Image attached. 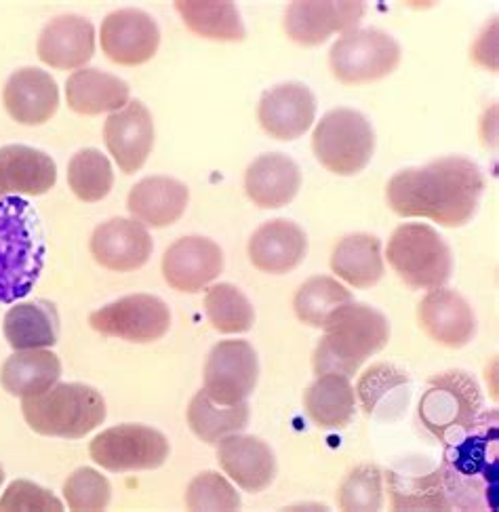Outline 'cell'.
<instances>
[{
	"mask_svg": "<svg viewBox=\"0 0 499 512\" xmlns=\"http://www.w3.org/2000/svg\"><path fill=\"white\" fill-rule=\"evenodd\" d=\"M224 270V253L207 236L177 239L163 255V277L175 291L198 293Z\"/></svg>",
	"mask_w": 499,
	"mask_h": 512,
	"instance_id": "cell-15",
	"label": "cell"
},
{
	"mask_svg": "<svg viewBox=\"0 0 499 512\" xmlns=\"http://www.w3.org/2000/svg\"><path fill=\"white\" fill-rule=\"evenodd\" d=\"M401 45L377 28L346 32L329 51L333 76L344 85H365L392 74L401 64Z\"/></svg>",
	"mask_w": 499,
	"mask_h": 512,
	"instance_id": "cell-9",
	"label": "cell"
},
{
	"mask_svg": "<svg viewBox=\"0 0 499 512\" xmlns=\"http://www.w3.org/2000/svg\"><path fill=\"white\" fill-rule=\"evenodd\" d=\"M104 142L118 169L131 175L142 169L154 146V121L150 110L133 100L112 112L104 125Z\"/></svg>",
	"mask_w": 499,
	"mask_h": 512,
	"instance_id": "cell-16",
	"label": "cell"
},
{
	"mask_svg": "<svg viewBox=\"0 0 499 512\" xmlns=\"http://www.w3.org/2000/svg\"><path fill=\"white\" fill-rule=\"evenodd\" d=\"M62 376V361L47 348L15 350L0 369V384L13 397L43 395Z\"/></svg>",
	"mask_w": 499,
	"mask_h": 512,
	"instance_id": "cell-28",
	"label": "cell"
},
{
	"mask_svg": "<svg viewBox=\"0 0 499 512\" xmlns=\"http://www.w3.org/2000/svg\"><path fill=\"white\" fill-rule=\"evenodd\" d=\"M331 270L356 289H369L384 277L382 241L373 234H350L331 253Z\"/></svg>",
	"mask_w": 499,
	"mask_h": 512,
	"instance_id": "cell-29",
	"label": "cell"
},
{
	"mask_svg": "<svg viewBox=\"0 0 499 512\" xmlns=\"http://www.w3.org/2000/svg\"><path fill=\"white\" fill-rule=\"evenodd\" d=\"M302 188V171L293 159L281 152H270L255 159L245 173L249 199L262 209L289 205Z\"/></svg>",
	"mask_w": 499,
	"mask_h": 512,
	"instance_id": "cell-25",
	"label": "cell"
},
{
	"mask_svg": "<svg viewBox=\"0 0 499 512\" xmlns=\"http://www.w3.org/2000/svg\"><path fill=\"white\" fill-rule=\"evenodd\" d=\"M205 310L209 323L219 333H247L255 323V310L247 295L230 283H217L207 289Z\"/></svg>",
	"mask_w": 499,
	"mask_h": 512,
	"instance_id": "cell-37",
	"label": "cell"
},
{
	"mask_svg": "<svg viewBox=\"0 0 499 512\" xmlns=\"http://www.w3.org/2000/svg\"><path fill=\"white\" fill-rule=\"evenodd\" d=\"M323 331L325 336L312 357L316 376L339 373L352 378L390 340V323L384 314L358 302L337 310Z\"/></svg>",
	"mask_w": 499,
	"mask_h": 512,
	"instance_id": "cell-4",
	"label": "cell"
},
{
	"mask_svg": "<svg viewBox=\"0 0 499 512\" xmlns=\"http://www.w3.org/2000/svg\"><path fill=\"white\" fill-rule=\"evenodd\" d=\"M337 504L344 512H377L384 506V472L375 464L352 468L337 489Z\"/></svg>",
	"mask_w": 499,
	"mask_h": 512,
	"instance_id": "cell-39",
	"label": "cell"
},
{
	"mask_svg": "<svg viewBox=\"0 0 499 512\" xmlns=\"http://www.w3.org/2000/svg\"><path fill=\"white\" fill-rule=\"evenodd\" d=\"M365 9V3L344 0H297L287 7L285 32L297 45H323L335 32L356 30Z\"/></svg>",
	"mask_w": 499,
	"mask_h": 512,
	"instance_id": "cell-13",
	"label": "cell"
},
{
	"mask_svg": "<svg viewBox=\"0 0 499 512\" xmlns=\"http://www.w3.org/2000/svg\"><path fill=\"white\" fill-rule=\"evenodd\" d=\"M388 489L394 510H451L441 470L428 475L388 472Z\"/></svg>",
	"mask_w": 499,
	"mask_h": 512,
	"instance_id": "cell-35",
	"label": "cell"
},
{
	"mask_svg": "<svg viewBox=\"0 0 499 512\" xmlns=\"http://www.w3.org/2000/svg\"><path fill=\"white\" fill-rule=\"evenodd\" d=\"M57 182V165L47 152L13 144L0 148V192L3 196H43Z\"/></svg>",
	"mask_w": 499,
	"mask_h": 512,
	"instance_id": "cell-26",
	"label": "cell"
},
{
	"mask_svg": "<svg viewBox=\"0 0 499 512\" xmlns=\"http://www.w3.org/2000/svg\"><path fill=\"white\" fill-rule=\"evenodd\" d=\"M64 508L49 489L30 481H13L0 498V512H62Z\"/></svg>",
	"mask_w": 499,
	"mask_h": 512,
	"instance_id": "cell-42",
	"label": "cell"
},
{
	"mask_svg": "<svg viewBox=\"0 0 499 512\" xmlns=\"http://www.w3.org/2000/svg\"><path fill=\"white\" fill-rule=\"evenodd\" d=\"M175 9L184 24L198 36L209 41L238 43L245 41V26L234 3H207V0H177Z\"/></svg>",
	"mask_w": 499,
	"mask_h": 512,
	"instance_id": "cell-33",
	"label": "cell"
},
{
	"mask_svg": "<svg viewBox=\"0 0 499 512\" xmlns=\"http://www.w3.org/2000/svg\"><path fill=\"white\" fill-rule=\"evenodd\" d=\"M169 451L171 447L163 432L142 424L108 428L89 445L91 460L110 472L161 468Z\"/></svg>",
	"mask_w": 499,
	"mask_h": 512,
	"instance_id": "cell-10",
	"label": "cell"
},
{
	"mask_svg": "<svg viewBox=\"0 0 499 512\" xmlns=\"http://www.w3.org/2000/svg\"><path fill=\"white\" fill-rule=\"evenodd\" d=\"M217 462L226 475L249 494L270 487L276 477V458L270 445L247 435H230L217 443Z\"/></svg>",
	"mask_w": 499,
	"mask_h": 512,
	"instance_id": "cell-22",
	"label": "cell"
},
{
	"mask_svg": "<svg viewBox=\"0 0 499 512\" xmlns=\"http://www.w3.org/2000/svg\"><path fill=\"white\" fill-rule=\"evenodd\" d=\"M354 298L348 287L331 277H312L297 289L293 310L304 325L323 329L337 310L352 304Z\"/></svg>",
	"mask_w": 499,
	"mask_h": 512,
	"instance_id": "cell-34",
	"label": "cell"
},
{
	"mask_svg": "<svg viewBox=\"0 0 499 512\" xmlns=\"http://www.w3.org/2000/svg\"><path fill=\"white\" fill-rule=\"evenodd\" d=\"M316 161L335 175L361 173L373 159L375 133L369 118L352 108L327 112L312 133Z\"/></svg>",
	"mask_w": 499,
	"mask_h": 512,
	"instance_id": "cell-7",
	"label": "cell"
},
{
	"mask_svg": "<svg viewBox=\"0 0 499 512\" xmlns=\"http://www.w3.org/2000/svg\"><path fill=\"white\" fill-rule=\"evenodd\" d=\"M257 118L262 129L281 142L302 137L316 118V97L302 83H285L266 91L259 100Z\"/></svg>",
	"mask_w": 499,
	"mask_h": 512,
	"instance_id": "cell-18",
	"label": "cell"
},
{
	"mask_svg": "<svg viewBox=\"0 0 499 512\" xmlns=\"http://www.w3.org/2000/svg\"><path fill=\"white\" fill-rule=\"evenodd\" d=\"M129 93V85L121 78L95 68L76 70L66 83L68 108L85 116L118 112L129 104Z\"/></svg>",
	"mask_w": 499,
	"mask_h": 512,
	"instance_id": "cell-27",
	"label": "cell"
},
{
	"mask_svg": "<svg viewBox=\"0 0 499 512\" xmlns=\"http://www.w3.org/2000/svg\"><path fill=\"white\" fill-rule=\"evenodd\" d=\"M64 498L74 512H97L110 504L112 487L108 479L93 468H78L64 483Z\"/></svg>",
	"mask_w": 499,
	"mask_h": 512,
	"instance_id": "cell-41",
	"label": "cell"
},
{
	"mask_svg": "<svg viewBox=\"0 0 499 512\" xmlns=\"http://www.w3.org/2000/svg\"><path fill=\"white\" fill-rule=\"evenodd\" d=\"M186 508L192 512H234L241 508V498L226 477L209 470L190 481Z\"/></svg>",
	"mask_w": 499,
	"mask_h": 512,
	"instance_id": "cell-40",
	"label": "cell"
},
{
	"mask_svg": "<svg viewBox=\"0 0 499 512\" xmlns=\"http://www.w3.org/2000/svg\"><path fill=\"white\" fill-rule=\"evenodd\" d=\"M152 236L144 224L114 218L97 226L91 236V253L99 266L114 272H133L148 264Z\"/></svg>",
	"mask_w": 499,
	"mask_h": 512,
	"instance_id": "cell-19",
	"label": "cell"
},
{
	"mask_svg": "<svg viewBox=\"0 0 499 512\" xmlns=\"http://www.w3.org/2000/svg\"><path fill=\"white\" fill-rule=\"evenodd\" d=\"M3 333L13 350L51 348L59 338V314L55 304L34 300L13 306L5 314Z\"/></svg>",
	"mask_w": 499,
	"mask_h": 512,
	"instance_id": "cell-30",
	"label": "cell"
},
{
	"mask_svg": "<svg viewBox=\"0 0 499 512\" xmlns=\"http://www.w3.org/2000/svg\"><path fill=\"white\" fill-rule=\"evenodd\" d=\"M485 175L466 156H445L403 169L386 186L390 209L401 218H426L445 228L466 226L481 203Z\"/></svg>",
	"mask_w": 499,
	"mask_h": 512,
	"instance_id": "cell-1",
	"label": "cell"
},
{
	"mask_svg": "<svg viewBox=\"0 0 499 512\" xmlns=\"http://www.w3.org/2000/svg\"><path fill=\"white\" fill-rule=\"evenodd\" d=\"M102 51L118 66H142L156 55L161 45L152 15L139 9L112 11L102 24Z\"/></svg>",
	"mask_w": 499,
	"mask_h": 512,
	"instance_id": "cell-14",
	"label": "cell"
},
{
	"mask_svg": "<svg viewBox=\"0 0 499 512\" xmlns=\"http://www.w3.org/2000/svg\"><path fill=\"white\" fill-rule=\"evenodd\" d=\"M188 201L190 192L186 184L167 175H152L131 188L127 209L139 224L167 228L182 218Z\"/></svg>",
	"mask_w": 499,
	"mask_h": 512,
	"instance_id": "cell-24",
	"label": "cell"
},
{
	"mask_svg": "<svg viewBox=\"0 0 499 512\" xmlns=\"http://www.w3.org/2000/svg\"><path fill=\"white\" fill-rule=\"evenodd\" d=\"M259 363L245 340H224L213 346L205 363V392L219 405L247 401L257 386Z\"/></svg>",
	"mask_w": 499,
	"mask_h": 512,
	"instance_id": "cell-12",
	"label": "cell"
},
{
	"mask_svg": "<svg viewBox=\"0 0 499 512\" xmlns=\"http://www.w3.org/2000/svg\"><path fill=\"white\" fill-rule=\"evenodd\" d=\"M249 403L219 405L207 397V392H196L188 405V426L194 435L211 445H217L230 435H238L249 424Z\"/></svg>",
	"mask_w": 499,
	"mask_h": 512,
	"instance_id": "cell-32",
	"label": "cell"
},
{
	"mask_svg": "<svg viewBox=\"0 0 499 512\" xmlns=\"http://www.w3.org/2000/svg\"><path fill=\"white\" fill-rule=\"evenodd\" d=\"M68 186L76 199L85 203L106 199L114 186V171L110 161L95 148L76 152L68 163Z\"/></svg>",
	"mask_w": 499,
	"mask_h": 512,
	"instance_id": "cell-36",
	"label": "cell"
},
{
	"mask_svg": "<svg viewBox=\"0 0 499 512\" xmlns=\"http://www.w3.org/2000/svg\"><path fill=\"white\" fill-rule=\"evenodd\" d=\"M308 418L321 428H346L356 411V395L350 378L339 373H323L312 382L304 395Z\"/></svg>",
	"mask_w": 499,
	"mask_h": 512,
	"instance_id": "cell-31",
	"label": "cell"
},
{
	"mask_svg": "<svg viewBox=\"0 0 499 512\" xmlns=\"http://www.w3.org/2000/svg\"><path fill=\"white\" fill-rule=\"evenodd\" d=\"M3 481H5V470L0 466V485H3Z\"/></svg>",
	"mask_w": 499,
	"mask_h": 512,
	"instance_id": "cell-43",
	"label": "cell"
},
{
	"mask_svg": "<svg viewBox=\"0 0 499 512\" xmlns=\"http://www.w3.org/2000/svg\"><path fill=\"white\" fill-rule=\"evenodd\" d=\"M409 376L390 363H377L369 367L356 386V395L363 403V409L373 416L377 411H388L392 405H401L403 390L409 388Z\"/></svg>",
	"mask_w": 499,
	"mask_h": 512,
	"instance_id": "cell-38",
	"label": "cell"
},
{
	"mask_svg": "<svg viewBox=\"0 0 499 512\" xmlns=\"http://www.w3.org/2000/svg\"><path fill=\"white\" fill-rule=\"evenodd\" d=\"M45 232L36 209L19 196L0 199V304L26 298L45 268Z\"/></svg>",
	"mask_w": 499,
	"mask_h": 512,
	"instance_id": "cell-3",
	"label": "cell"
},
{
	"mask_svg": "<svg viewBox=\"0 0 499 512\" xmlns=\"http://www.w3.org/2000/svg\"><path fill=\"white\" fill-rule=\"evenodd\" d=\"M22 413L38 435L83 439L106 420V401L93 386L55 384L43 395L22 399Z\"/></svg>",
	"mask_w": 499,
	"mask_h": 512,
	"instance_id": "cell-5",
	"label": "cell"
},
{
	"mask_svg": "<svg viewBox=\"0 0 499 512\" xmlns=\"http://www.w3.org/2000/svg\"><path fill=\"white\" fill-rule=\"evenodd\" d=\"M392 270L411 289L445 287L453 272V255L449 245L428 224L398 226L386 249Z\"/></svg>",
	"mask_w": 499,
	"mask_h": 512,
	"instance_id": "cell-6",
	"label": "cell"
},
{
	"mask_svg": "<svg viewBox=\"0 0 499 512\" xmlns=\"http://www.w3.org/2000/svg\"><path fill=\"white\" fill-rule=\"evenodd\" d=\"M441 477L451 510H495L499 479L497 411L481 413L462 435L445 443Z\"/></svg>",
	"mask_w": 499,
	"mask_h": 512,
	"instance_id": "cell-2",
	"label": "cell"
},
{
	"mask_svg": "<svg viewBox=\"0 0 499 512\" xmlns=\"http://www.w3.org/2000/svg\"><path fill=\"white\" fill-rule=\"evenodd\" d=\"M89 325L104 336L150 344L165 338L171 327V312L156 295L135 293L91 312Z\"/></svg>",
	"mask_w": 499,
	"mask_h": 512,
	"instance_id": "cell-11",
	"label": "cell"
},
{
	"mask_svg": "<svg viewBox=\"0 0 499 512\" xmlns=\"http://www.w3.org/2000/svg\"><path fill=\"white\" fill-rule=\"evenodd\" d=\"M0 199H3V192H0Z\"/></svg>",
	"mask_w": 499,
	"mask_h": 512,
	"instance_id": "cell-44",
	"label": "cell"
},
{
	"mask_svg": "<svg viewBox=\"0 0 499 512\" xmlns=\"http://www.w3.org/2000/svg\"><path fill=\"white\" fill-rule=\"evenodd\" d=\"M417 323L426 336L447 348H464L476 333V317L464 295L453 289H430L417 306Z\"/></svg>",
	"mask_w": 499,
	"mask_h": 512,
	"instance_id": "cell-17",
	"label": "cell"
},
{
	"mask_svg": "<svg viewBox=\"0 0 499 512\" xmlns=\"http://www.w3.org/2000/svg\"><path fill=\"white\" fill-rule=\"evenodd\" d=\"M306 232L295 222L272 220L259 226L249 241L251 264L266 274H287L304 262Z\"/></svg>",
	"mask_w": 499,
	"mask_h": 512,
	"instance_id": "cell-23",
	"label": "cell"
},
{
	"mask_svg": "<svg viewBox=\"0 0 499 512\" xmlns=\"http://www.w3.org/2000/svg\"><path fill=\"white\" fill-rule=\"evenodd\" d=\"M36 53L55 70L83 68L95 53V28L81 15H59L38 36Z\"/></svg>",
	"mask_w": 499,
	"mask_h": 512,
	"instance_id": "cell-20",
	"label": "cell"
},
{
	"mask_svg": "<svg viewBox=\"0 0 499 512\" xmlns=\"http://www.w3.org/2000/svg\"><path fill=\"white\" fill-rule=\"evenodd\" d=\"M483 409V392L476 380L464 371H447L428 382L419 401V420L432 435L449 443L468 430Z\"/></svg>",
	"mask_w": 499,
	"mask_h": 512,
	"instance_id": "cell-8",
	"label": "cell"
},
{
	"mask_svg": "<svg viewBox=\"0 0 499 512\" xmlns=\"http://www.w3.org/2000/svg\"><path fill=\"white\" fill-rule=\"evenodd\" d=\"M5 110L19 125H45L59 106L55 78L41 68H22L9 76L3 91Z\"/></svg>",
	"mask_w": 499,
	"mask_h": 512,
	"instance_id": "cell-21",
	"label": "cell"
}]
</instances>
